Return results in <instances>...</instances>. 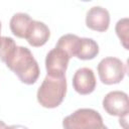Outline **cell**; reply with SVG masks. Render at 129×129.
I'll list each match as a JSON object with an SVG mask.
<instances>
[{
    "mask_svg": "<svg viewBox=\"0 0 129 129\" xmlns=\"http://www.w3.org/2000/svg\"><path fill=\"white\" fill-rule=\"evenodd\" d=\"M5 63L23 84L32 85L39 77L40 71L38 63L29 48L25 46L17 45Z\"/></svg>",
    "mask_w": 129,
    "mask_h": 129,
    "instance_id": "cell-1",
    "label": "cell"
},
{
    "mask_svg": "<svg viewBox=\"0 0 129 129\" xmlns=\"http://www.w3.org/2000/svg\"><path fill=\"white\" fill-rule=\"evenodd\" d=\"M67 94V79L46 76L39 86L36 94L38 103L48 109L58 107Z\"/></svg>",
    "mask_w": 129,
    "mask_h": 129,
    "instance_id": "cell-2",
    "label": "cell"
},
{
    "mask_svg": "<svg viewBox=\"0 0 129 129\" xmlns=\"http://www.w3.org/2000/svg\"><path fill=\"white\" fill-rule=\"evenodd\" d=\"M63 129H108L100 113L91 108H82L64 117Z\"/></svg>",
    "mask_w": 129,
    "mask_h": 129,
    "instance_id": "cell-3",
    "label": "cell"
},
{
    "mask_svg": "<svg viewBox=\"0 0 129 129\" xmlns=\"http://www.w3.org/2000/svg\"><path fill=\"white\" fill-rule=\"evenodd\" d=\"M100 81L105 85H115L123 81L127 69L118 57L108 56L100 60L97 67Z\"/></svg>",
    "mask_w": 129,
    "mask_h": 129,
    "instance_id": "cell-4",
    "label": "cell"
},
{
    "mask_svg": "<svg viewBox=\"0 0 129 129\" xmlns=\"http://www.w3.org/2000/svg\"><path fill=\"white\" fill-rule=\"evenodd\" d=\"M70 56L60 48L54 47L50 49L45 57L46 76L52 78L66 77V71L69 66Z\"/></svg>",
    "mask_w": 129,
    "mask_h": 129,
    "instance_id": "cell-5",
    "label": "cell"
},
{
    "mask_svg": "<svg viewBox=\"0 0 129 129\" xmlns=\"http://www.w3.org/2000/svg\"><path fill=\"white\" fill-rule=\"evenodd\" d=\"M103 108L111 116L122 117L128 115L129 101L128 95L122 91H112L105 95L103 99Z\"/></svg>",
    "mask_w": 129,
    "mask_h": 129,
    "instance_id": "cell-6",
    "label": "cell"
},
{
    "mask_svg": "<svg viewBox=\"0 0 129 129\" xmlns=\"http://www.w3.org/2000/svg\"><path fill=\"white\" fill-rule=\"evenodd\" d=\"M73 87L80 95H89L96 89V77L91 68H80L73 77Z\"/></svg>",
    "mask_w": 129,
    "mask_h": 129,
    "instance_id": "cell-7",
    "label": "cell"
},
{
    "mask_svg": "<svg viewBox=\"0 0 129 129\" xmlns=\"http://www.w3.org/2000/svg\"><path fill=\"white\" fill-rule=\"evenodd\" d=\"M86 25L92 30L104 32L110 25L109 11L102 6L91 7L86 15Z\"/></svg>",
    "mask_w": 129,
    "mask_h": 129,
    "instance_id": "cell-8",
    "label": "cell"
},
{
    "mask_svg": "<svg viewBox=\"0 0 129 129\" xmlns=\"http://www.w3.org/2000/svg\"><path fill=\"white\" fill-rule=\"evenodd\" d=\"M49 37H50V30L48 26L41 21L32 20L28 28L25 39L31 46L39 47L44 45Z\"/></svg>",
    "mask_w": 129,
    "mask_h": 129,
    "instance_id": "cell-9",
    "label": "cell"
},
{
    "mask_svg": "<svg viewBox=\"0 0 129 129\" xmlns=\"http://www.w3.org/2000/svg\"><path fill=\"white\" fill-rule=\"evenodd\" d=\"M32 20L27 13L18 12L13 14L9 22L11 32L19 38H25Z\"/></svg>",
    "mask_w": 129,
    "mask_h": 129,
    "instance_id": "cell-10",
    "label": "cell"
},
{
    "mask_svg": "<svg viewBox=\"0 0 129 129\" xmlns=\"http://www.w3.org/2000/svg\"><path fill=\"white\" fill-rule=\"evenodd\" d=\"M80 44H81V37H79L76 34L68 33L61 35L58 38L55 47L62 49L70 57H74L78 53Z\"/></svg>",
    "mask_w": 129,
    "mask_h": 129,
    "instance_id": "cell-11",
    "label": "cell"
},
{
    "mask_svg": "<svg viewBox=\"0 0 129 129\" xmlns=\"http://www.w3.org/2000/svg\"><path fill=\"white\" fill-rule=\"evenodd\" d=\"M98 53L99 45L93 38L81 37V44L76 57L83 60H89L95 58L98 55Z\"/></svg>",
    "mask_w": 129,
    "mask_h": 129,
    "instance_id": "cell-12",
    "label": "cell"
},
{
    "mask_svg": "<svg viewBox=\"0 0 129 129\" xmlns=\"http://www.w3.org/2000/svg\"><path fill=\"white\" fill-rule=\"evenodd\" d=\"M16 43L12 37L1 36L0 38V60L6 62L16 48Z\"/></svg>",
    "mask_w": 129,
    "mask_h": 129,
    "instance_id": "cell-13",
    "label": "cell"
},
{
    "mask_svg": "<svg viewBox=\"0 0 129 129\" xmlns=\"http://www.w3.org/2000/svg\"><path fill=\"white\" fill-rule=\"evenodd\" d=\"M115 31L119 37L122 45L125 49H128V31H129V20L127 17L121 18L118 20L115 26Z\"/></svg>",
    "mask_w": 129,
    "mask_h": 129,
    "instance_id": "cell-14",
    "label": "cell"
},
{
    "mask_svg": "<svg viewBox=\"0 0 129 129\" xmlns=\"http://www.w3.org/2000/svg\"><path fill=\"white\" fill-rule=\"evenodd\" d=\"M127 117H128V115H124V116L120 117V120H119L120 125H122L124 129H128V127H127Z\"/></svg>",
    "mask_w": 129,
    "mask_h": 129,
    "instance_id": "cell-15",
    "label": "cell"
},
{
    "mask_svg": "<svg viewBox=\"0 0 129 129\" xmlns=\"http://www.w3.org/2000/svg\"><path fill=\"white\" fill-rule=\"evenodd\" d=\"M6 129H28V128L23 125H11V126H7Z\"/></svg>",
    "mask_w": 129,
    "mask_h": 129,
    "instance_id": "cell-16",
    "label": "cell"
},
{
    "mask_svg": "<svg viewBox=\"0 0 129 129\" xmlns=\"http://www.w3.org/2000/svg\"><path fill=\"white\" fill-rule=\"evenodd\" d=\"M6 128H7V125L5 124V122L0 120V129H6Z\"/></svg>",
    "mask_w": 129,
    "mask_h": 129,
    "instance_id": "cell-17",
    "label": "cell"
},
{
    "mask_svg": "<svg viewBox=\"0 0 129 129\" xmlns=\"http://www.w3.org/2000/svg\"><path fill=\"white\" fill-rule=\"evenodd\" d=\"M0 32H1V22H0ZM0 38H1V35H0Z\"/></svg>",
    "mask_w": 129,
    "mask_h": 129,
    "instance_id": "cell-18",
    "label": "cell"
}]
</instances>
